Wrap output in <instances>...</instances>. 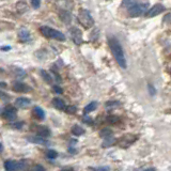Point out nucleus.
<instances>
[{
	"label": "nucleus",
	"mask_w": 171,
	"mask_h": 171,
	"mask_svg": "<svg viewBox=\"0 0 171 171\" xmlns=\"http://www.w3.org/2000/svg\"><path fill=\"white\" fill-rule=\"evenodd\" d=\"M109 46L111 49V53L113 55L114 59H116L117 63L121 66L122 68H126V59L124 57V51L119 43L118 40L116 39H110L109 40Z\"/></svg>",
	"instance_id": "1"
},
{
	"label": "nucleus",
	"mask_w": 171,
	"mask_h": 171,
	"mask_svg": "<svg viewBox=\"0 0 171 171\" xmlns=\"http://www.w3.org/2000/svg\"><path fill=\"white\" fill-rule=\"evenodd\" d=\"M125 5L128 8V14L132 17H138L142 14H147L149 2H136V1H125Z\"/></svg>",
	"instance_id": "2"
},
{
	"label": "nucleus",
	"mask_w": 171,
	"mask_h": 171,
	"mask_svg": "<svg viewBox=\"0 0 171 171\" xmlns=\"http://www.w3.org/2000/svg\"><path fill=\"white\" fill-rule=\"evenodd\" d=\"M78 22L85 28H91L94 25V19L91 16L90 12L86 9H80L78 12Z\"/></svg>",
	"instance_id": "3"
},
{
	"label": "nucleus",
	"mask_w": 171,
	"mask_h": 171,
	"mask_svg": "<svg viewBox=\"0 0 171 171\" xmlns=\"http://www.w3.org/2000/svg\"><path fill=\"white\" fill-rule=\"evenodd\" d=\"M40 31H41L42 34L44 35L45 37H48V39H55L58 40V41H64L65 40V37H64L63 33L56 30V29L51 28V27L43 26L40 28Z\"/></svg>",
	"instance_id": "4"
},
{
	"label": "nucleus",
	"mask_w": 171,
	"mask_h": 171,
	"mask_svg": "<svg viewBox=\"0 0 171 171\" xmlns=\"http://www.w3.org/2000/svg\"><path fill=\"white\" fill-rule=\"evenodd\" d=\"M70 34H71V37H72L73 42H74L75 44L80 45L81 43H82V33H81V31L79 30L78 28H76V27L71 28Z\"/></svg>",
	"instance_id": "5"
},
{
	"label": "nucleus",
	"mask_w": 171,
	"mask_h": 171,
	"mask_svg": "<svg viewBox=\"0 0 171 171\" xmlns=\"http://www.w3.org/2000/svg\"><path fill=\"white\" fill-rule=\"evenodd\" d=\"M2 117L9 121L16 120V109L12 106H8L2 110Z\"/></svg>",
	"instance_id": "6"
},
{
	"label": "nucleus",
	"mask_w": 171,
	"mask_h": 171,
	"mask_svg": "<svg viewBox=\"0 0 171 171\" xmlns=\"http://www.w3.org/2000/svg\"><path fill=\"white\" fill-rule=\"evenodd\" d=\"M164 10H165V8L162 5H155L147 12L145 16H147V17H154V16L159 15L162 12H164Z\"/></svg>",
	"instance_id": "7"
},
{
	"label": "nucleus",
	"mask_w": 171,
	"mask_h": 171,
	"mask_svg": "<svg viewBox=\"0 0 171 171\" xmlns=\"http://www.w3.org/2000/svg\"><path fill=\"white\" fill-rule=\"evenodd\" d=\"M12 89H13V91H15V92H28V91L31 90L30 87H28V86L23 82H14Z\"/></svg>",
	"instance_id": "8"
},
{
	"label": "nucleus",
	"mask_w": 171,
	"mask_h": 171,
	"mask_svg": "<svg viewBox=\"0 0 171 171\" xmlns=\"http://www.w3.org/2000/svg\"><path fill=\"white\" fill-rule=\"evenodd\" d=\"M35 132H37V135L42 138H47L51 135V131L47 128L46 126H37L35 128Z\"/></svg>",
	"instance_id": "9"
},
{
	"label": "nucleus",
	"mask_w": 171,
	"mask_h": 171,
	"mask_svg": "<svg viewBox=\"0 0 171 171\" xmlns=\"http://www.w3.org/2000/svg\"><path fill=\"white\" fill-rule=\"evenodd\" d=\"M11 72L17 79H23V78L26 77V72H25L23 68H18V66H12Z\"/></svg>",
	"instance_id": "10"
},
{
	"label": "nucleus",
	"mask_w": 171,
	"mask_h": 171,
	"mask_svg": "<svg viewBox=\"0 0 171 171\" xmlns=\"http://www.w3.org/2000/svg\"><path fill=\"white\" fill-rule=\"evenodd\" d=\"M5 168L7 171H17L18 170V162L8 159L5 162Z\"/></svg>",
	"instance_id": "11"
},
{
	"label": "nucleus",
	"mask_w": 171,
	"mask_h": 171,
	"mask_svg": "<svg viewBox=\"0 0 171 171\" xmlns=\"http://www.w3.org/2000/svg\"><path fill=\"white\" fill-rule=\"evenodd\" d=\"M59 18L64 23V24H70L71 20H72V16L71 13L65 10H60L59 11Z\"/></svg>",
	"instance_id": "12"
},
{
	"label": "nucleus",
	"mask_w": 171,
	"mask_h": 171,
	"mask_svg": "<svg viewBox=\"0 0 171 171\" xmlns=\"http://www.w3.org/2000/svg\"><path fill=\"white\" fill-rule=\"evenodd\" d=\"M30 104L31 101L29 99H27V97H18L15 102V105L19 108H26L28 106H30Z\"/></svg>",
	"instance_id": "13"
},
{
	"label": "nucleus",
	"mask_w": 171,
	"mask_h": 171,
	"mask_svg": "<svg viewBox=\"0 0 171 171\" xmlns=\"http://www.w3.org/2000/svg\"><path fill=\"white\" fill-rule=\"evenodd\" d=\"M53 106L56 108V109H59V110H65L66 106L65 104H64V102L62 101L61 99H59V97H55V99H53Z\"/></svg>",
	"instance_id": "14"
},
{
	"label": "nucleus",
	"mask_w": 171,
	"mask_h": 171,
	"mask_svg": "<svg viewBox=\"0 0 171 171\" xmlns=\"http://www.w3.org/2000/svg\"><path fill=\"white\" fill-rule=\"evenodd\" d=\"M18 37H19V40L22 42H27L30 39V33H29V31L27 30V29L23 28V29H20L19 32H18Z\"/></svg>",
	"instance_id": "15"
},
{
	"label": "nucleus",
	"mask_w": 171,
	"mask_h": 171,
	"mask_svg": "<svg viewBox=\"0 0 171 171\" xmlns=\"http://www.w3.org/2000/svg\"><path fill=\"white\" fill-rule=\"evenodd\" d=\"M33 114H34L39 120H44L45 119L44 110L42 109L41 107H39V106H35V107L33 108Z\"/></svg>",
	"instance_id": "16"
},
{
	"label": "nucleus",
	"mask_w": 171,
	"mask_h": 171,
	"mask_svg": "<svg viewBox=\"0 0 171 171\" xmlns=\"http://www.w3.org/2000/svg\"><path fill=\"white\" fill-rule=\"evenodd\" d=\"M29 141H31V142H34V143H37V145H46L47 143V140L45 138H42V137L40 136H32V137H29L28 138Z\"/></svg>",
	"instance_id": "17"
},
{
	"label": "nucleus",
	"mask_w": 171,
	"mask_h": 171,
	"mask_svg": "<svg viewBox=\"0 0 171 171\" xmlns=\"http://www.w3.org/2000/svg\"><path fill=\"white\" fill-rule=\"evenodd\" d=\"M97 107V102H91L90 104L86 106L85 109H83V114H88L90 112H92L93 110H95Z\"/></svg>",
	"instance_id": "18"
},
{
	"label": "nucleus",
	"mask_w": 171,
	"mask_h": 171,
	"mask_svg": "<svg viewBox=\"0 0 171 171\" xmlns=\"http://www.w3.org/2000/svg\"><path fill=\"white\" fill-rule=\"evenodd\" d=\"M41 75H42V78L44 79L47 83H53V76H51V73H48L47 71L45 70H42L41 71Z\"/></svg>",
	"instance_id": "19"
},
{
	"label": "nucleus",
	"mask_w": 171,
	"mask_h": 171,
	"mask_svg": "<svg viewBox=\"0 0 171 171\" xmlns=\"http://www.w3.org/2000/svg\"><path fill=\"white\" fill-rule=\"evenodd\" d=\"M71 131H72V134L74 136H80V135H82L85 133V130H83L82 127L79 126V125H74Z\"/></svg>",
	"instance_id": "20"
},
{
	"label": "nucleus",
	"mask_w": 171,
	"mask_h": 171,
	"mask_svg": "<svg viewBox=\"0 0 171 171\" xmlns=\"http://www.w3.org/2000/svg\"><path fill=\"white\" fill-rule=\"evenodd\" d=\"M99 136L105 139L109 138V137H112V131L109 130V128H104V130H102L101 133H99Z\"/></svg>",
	"instance_id": "21"
},
{
	"label": "nucleus",
	"mask_w": 171,
	"mask_h": 171,
	"mask_svg": "<svg viewBox=\"0 0 171 171\" xmlns=\"http://www.w3.org/2000/svg\"><path fill=\"white\" fill-rule=\"evenodd\" d=\"M114 141H116V140H114L113 137L106 138L105 140H104V142L102 143V147H103V148H109V147H111V145H113Z\"/></svg>",
	"instance_id": "22"
},
{
	"label": "nucleus",
	"mask_w": 171,
	"mask_h": 171,
	"mask_svg": "<svg viewBox=\"0 0 171 171\" xmlns=\"http://www.w3.org/2000/svg\"><path fill=\"white\" fill-rule=\"evenodd\" d=\"M46 156H47V158H49V159H55V158L58 156V153L55 151V150H48V151L46 152Z\"/></svg>",
	"instance_id": "23"
},
{
	"label": "nucleus",
	"mask_w": 171,
	"mask_h": 171,
	"mask_svg": "<svg viewBox=\"0 0 171 171\" xmlns=\"http://www.w3.org/2000/svg\"><path fill=\"white\" fill-rule=\"evenodd\" d=\"M64 111L68 114H74V113H76L77 108H76V106H66V108H65Z\"/></svg>",
	"instance_id": "24"
},
{
	"label": "nucleus",
	"mask_w": 171,
	"mask_h": 171,
	"mask_svg": "<svg viewBox=\"0 0 171 171\" xmlns=\"http://www.w3.org/2000/svg\"><path fill=\"white\" fill-rule=\"evenodd\" d=\"M120 105V103H119L118 101H109V102H107V103L105 104V106L107 108H109V107H117V106H119Z\"/></svg>",
	"instance_id": "25"
},
{
	"label": "nucleus",
	"mask_w": 171,
	"mask_h": 171,
	"mask_svg": "<svg viewBox=\"0 0 171 171\" xmlns=\"http://www.w3.org/2000/svg\"><path fill=\"white\" fill-rule=\"evenodd\" d=\"M23 126H24V123H23V122H14V123H11V127H12V128H15V130H20Z\"/></svg>",
	"instance_id": "26"
},
{
	"label": "nucleus",
	"mask_w": 171,
	"mask_h": 171,
	"mask_svg": "<svg viewBox=\"0 0 171 171\" xmlns=\"http://www.w3.org/2000/svg\"><path fill=\"white\" fill-rule=\"evenodd\" d=\"M53 90H54V92L57 93V94H62V93H63V90H62V88H61V87H59V86H57V85L54 86Z\"/></svg>",
	"instance_id": "27"
},
{
	"label": "nucleus",
	"mask_w": 171,
	"mask_h": 171,
	"mask_svg": "<svg viewBox=\"0 0 171 171\" xmlns=\"http://www.w3.org/2000/svg\"><path fill=\"white\" fill-rule=\"evenodd\" d=\"M31 5H32V7L34 8V9H39V8L41 7V2H40L39 0H33V1H31Z\"/></svg>",
	"instance_id": "28"
},
{
	"label": "nucleus",
	"mask_w": 171,
	"mask_h": 171,
	"mask_svg": "<svg viewBox=\"0 0 171 171\" xmlns=\"http://www.w3.org/2000/svg\"><path fill=\"white\" fill-rule=\"evenodd\" d=\"M148 89H149V92H150V94L151 95H155V93H156V90H155V88H154L153 86L152 85H148Z\"/></svg>",
	"instance_id": "29"
},
{
	"label": "nucleus",
	"mask_w": 171,
	"mask_h": 171,
	"mask_svg": "<svg viewBox=\"0 0 171 171\" xmlns=\"http://www.w3.org/2000/svg\"><path fill=\"white\" fill-rule=\"evenodd\" d=\"M34 171H46V170H45L44 167L41 166V165H35V167H34Z\"/></svg>",
	"instance_id": "30"
},
{
	"label": "nucleus",
	"mask_w": 171,
	"mask_h": 171,
	"mask_svg": "<svg viewBox=\"0 0 171 171\" xmlns=\"http://www.w3.org/2000/svg\"><path fill=\"white\" fill-rule=\"evenodd\" d=\"M119 121V119L117 118V117H109L108 118V122H110V123H116V122H118Z\"/></svg>",
	"instance_id": "31"
},
{
	"label": "nucleus",
	"mask_w": 171,
	"mask_h": 171,
	"mask_svg": "<svg viewBox=\"0 0 171 171\" xmlns=\"http://www.w3.org/2000/svg\"><path fill=\"white\" fill-rule=\"evenodd\" d=\"M83 122L88 123V124H91V123H92V119L89 118V117H85V118H83Z\"/></svg>",
	"instance_id": "32"
},
{
	"label": "nucleus",
	"mask_w": 171,
	"mask_h": 171,
	"mask_svg": "<svg viewBox=\"0 0 171 171\" xmlns=\"http://www.w3.org/2000/svg\"><path fill=\"white\" fill-rule=\"evenodd\" d=\"M97 170L99 171H109V167H107V166L99 167V168H97Z\"/></svg>",
	"instance_id": "33"
},
{
	"label": "nucleus",
	"mask_w": 171,
	"mask_h": 171,
	"mask_svg": "<svg viewBox=\"0 0 171 171\" xmlns=\"http://www.w3.org/2000/svg\"><path fill=\"white\" fill-rule=\"evenodd\" d=\"M11 49V46H2L1 47V51H10Z\"/></svg>",
	"instance_id": "34"
},
{
	"label": "nucleus",
	"mask_w": 171,
	"mask_h": 171,
	"mask_svg": "<svg viewBox=\"0 0 171 171\" xmlns=\"http://www.w3.org/2000/svg\"><path fill=\"white\" fill-rule=\"evenodd\" d=\"M143 171H156V169L155 168H148V169H145V170H143Z\"/></svg>",
	"instance_id": "35"
},
{
	"label": "nucleus",
	"mask_w": 171,
	"mask_h": 171,
	"mask_svg": "<svg viewBox=\"0 0 171 171\" xmlns=\"http://www.w3.org/2000/svg\"><path fill=\"white\" fill-rule=\"evenodd\" d=\"M62 171H73V170H72L71 168H68V169H63Z\"/></svg>",
	"instance_id": "36"
},
{
	"label": "nucleus",
	"mask_w": 171,
	"mask_h": 171,
	"mask_svg": "<svg viewBox=\"0 0 171 171\" xmlns=\"http://www.w3.org/2000/svg\"><path fill=\"white\" fill-rule=\"evenodd\" d=\"M0 150H1V152L3 151V145H2V143H1V145H0Z\"/></svg>",
	"instance_id": "37"
},
{
	"label": "nucleus",
	"mask_w": 171,
	"mask_h": 171,
	"mask_svg": "<svg viewBox=\"0 0 171 171\" xmlns=\"http://www.w3.org/2000/svg\"><path fill=\"white\" fill-rule=\"evenodd\" d=\"M1 87H2V88H3V87H5V82H1Z\"/></svg>",
	"instance_id": "38"
},
{
	"label": "nucleus",
	"mask_w": 171,
	"mask_h": 171,
	"mask_svg": "<svg viewBox=\"0 0 171 171\" xmlns=\"http://www.w3.org/2000/svg\"><path fill=\"white\" fill-rule=\"evenodd\" d=\"M91 171H99V170H97V169H92Z\"/></svg>",
	"instance_id": "39"
},
{
	"label": "nucleus",
	"mask_w": 171,
	"mask_h": 171,
	"mask_svg": "<svg viewBox=\"0 0 171 171\" xmlns=\"http://www.w3.org/2000/svg\"><path fill=\"white\" fill-rule=\"evenodd\" d=\"M170 171H171V168H170Z\"/></svg>",
	"instance_id": "40"
}]
</instances>
